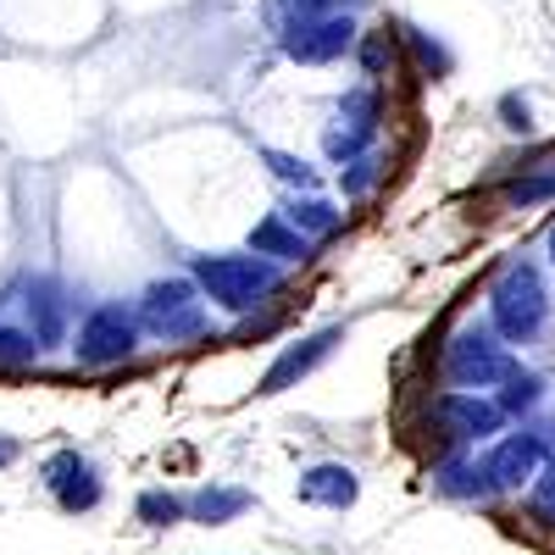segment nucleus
<instances>
[{
	"instance_id": "5701e85b",
	"label": "nucleus",
	"mask_w": 555,
	"mask_h": 555,
	"mask_svg": "<svg viewBox=\"0 0 555 555\" xmlns=\"http://www.w3.org/2000/svg\"><path fill=\"white\" fill-rule=\"evenodd\" d=\"M405 44L416 51V73H423V78H444V73L455 67V56L444 51V44L428 39V28H405Z\"/></svg>"
},
{
	"instance_id": "20e7f679",
	"label": "nucleus",
	"mask_w": 555,
	"mask_h": 555,
	"mask_svg": "<svg viewBox=\"0 0 555 555\" xmlns=\"http://www.w3.org/2000/svg\"><path fill=\"white\" fill-rule=\"evenodd\" d=\"M139 334H145V322H139L133 306L101 300L95 311L78 322V334H73V361L83 366V373H106V366H122V361H133Z\"/></svg>"
},
{
	"instance_id": "0eeeda50",
	"label": "nucleus",
	"mask_w": 555,
	"mask_h": 555,
	"mask_svg": "<svg viewBox=\"0 0 555 555\" xmlns=\"http://www.w3.org/2000/svg\"><path fill=\"white\" fill-rule=\"evenodd\" d=\"M278 44H284V56L300 62V67H322V62H339L350 56L361 44V28L350 12H322L311 23H295L289 34H278Z\"/></svg>"
},
{
	"instance_id": "bb28decb",
	"label": "nucleus",
	"mask_w": 555,
	"mask_h": 555,
	"mask_svg": "<svg viewBox=\"0 0 555 555\" xmlns=\"http://www.w3.org/2000/svg\"><path fill=\"white\" fill-rule=\"evenodd\" d=\"M23 455V444L12 439V434H0V467H12V461Z\"/></svg>"
},
{
	"instance_id": "393cba45",
	"label": "nucleus",
	"mask_w": 555,
	"mask_h": 555,
	"mask_svg": "<svg viewBox=\"0 0 555 555\" xmlns=\"http://www.w3.org/2000/svg\"><path fill=\"white\" fill-rule=\"evenodd\" d=\"M500 122H505V133H533V106H528V95H500Z\"/></svg>"
},
{
	"instance_id": "1a4fd4ad",
	"label": "nucleus",
	"mask_w": 555,
	"mask_h": 555,
	"mask_svg": "<svg viewBox=\"0 0 555 555\" xmlns=\"http://www.w3.org/2000/svg\"><path fill=\"white\" fill-rule=\"evenodd\" d=\"M39 483L44 494H51L62 512H95V505L106 500V483L95 473V461L78 455V450H56V455H44V467H39Z\"/></svg>"
},
{
	"instance_id": "9d476101",
	"label": "nucleus",
	"mask_w": 555,
	"mask_h": 555,
	"mask_svg": "<svg viewBox=\"0 0 555 555\" xmlns=\"http://www.w3.org/2000/svg\"><path fill=\"white\" fill-rule=\"evenodd\" d=\"M7 306L23 311V328L39 345H62V334H67V289L56 284V278H44V272L17 278V289L7 295Z\"/></svg>"
},
{
	"instance_id": "f03ea898",
	"label": "nucleus",
	"mask_w": 555,
	"mask_h": 555,
	"mask_svg": "<svg viewBox=\"0 0 555 555\" xmlns=\"http://www.w3.org/2000/svg\"><path fill=\"white\" fill-rule=\"evenodd\" d=\"M489 322L505 345H533L550 322V289H544V272L522 256H512L494 284H489Z\"/></svg>"
},
{
	"instance_id": "a211bd4d",
	"label": "nucleus",
	"mask_w": 555,
	"mask_h": 555,
	"mask_svg": "<svg viewBox=\"0 0 555 555\" xmlns=\"http://www.w3.org/2000/svg\"><path fill=\"white\" fill-rule=\"evenodd\" d=\"M494 400H500V411L512 416V423H522V416H533L539 405H544V378L533 373V366H512V373H505V384L494 389Z\"/></svg>"
},
{
	"instance_id": "a878e982",
	"label": "nucleus",
	"mask_w": 555,
	"mask_h": 555,
	"mask_svg": "<svg viewBox=\"0 0 555 555\" xmlns=\"http://www.w3.org/2000/svg\"><path fill=\"white\" fill-rule=\"evenodd\" d=\"M361 67H366V78H384V73L395 67V51H389V39H384V34L361 39Z\"/></svg>"
},
{
	"instance_id": "423d86ee",
	"label": "nucleus",
	"mask_w": 555,
	"mask_h": 555,
	"mask_svg": "<svg viewBox=\"0 0 555 555\" xmlns=\"http://www.w3.org/2000/svg\"><path fill=\"white\" fill-rule=\"evenodd\" d=\"M428 416H434L439 434H444V450L494 444V439L505 434V423H512V416L500 411V400H494V395H478V389H444V395L428 405Z\"/></svg>"
},
{
	"instance_id": "f3484780",
	"label": "nucleus",
	"mask_w": 555,
	"mask_h": 555,
	"mask_svg": "<svg viewBox=\"0 0 555 555\" xmlns=\"http://www.w3.org/2000/svg\"><path fill=\"white\" fill-rule=\"evenodd\" d=\"M378 122H384V95H378V83H361V89H350V95L339 101V122L334 128L356 133L361 145H373Z\"/></svg>"
},
{
	"instance_id": "f8f14e48",
	"label": "nucleus",
	"mask_w": 555,
	"mask_h": 555,
	"mask_svg": "<svg viewBox=\"0 0 555 555\" xmlns=\"http://www.w3.org/2000/svg\"><path fill=\"white\" fill-rule=\"evenodd\" d=\"M295 494L306 505H322V512H350V505L361 500V478H356V467H345V461H317V467L300 473Z\"/></svg>"
},
{
	"instance_id": "4be33fe9",
	"label": "nucleus",
	"mask_w": 555,
	"mask_h": 555,
	"mask_svg": "<svg viewBox=\"0 0 555 555\" xmlns=\"http://www.w3.org/2000/svg\"><path fill=\"white\" fill-rule=\"evenodd\" d=\"M378 178H384V162H378L373 151H361L356 162L339 167V190H345L350 201H361V195H373V190H378Z\"/></svg>"
},
{
	"instance_id": "9b49d317",
	"label": "nucleus",
	"mask_w": 555,
	"mask_h": 555,
	"mask_svg": "<svg viewBox=\"0 0 555 555\" xmlns=\"http://www.w3.org/2000/svg\"><path fill=\"white\" fill-rule=\"evenodd\" d=\"M339 345H345V322H328V328H317V334L284 345V350H278V361L261 373V395H284V389H295V384L311 378Z\"/></svg>"
},
{
	"instance_id": "412c9836",
	"label": "nucleus",
	"mask_w": 555,
	"mask_h": 555,
	"mask_svg": "<svg viewBox=\"0 0 555 555\" xmlns=\"http://www.w3.org/2000/svg\"><path fill=\"white\" fill-rule=\"evenodd\" d=\"M39 350L44 345L23 328V322H7V311H0V366H34Z\"/></svg>"
},
{
	"instance_id": "2eb2a0df",
	"label": "nucleus",
	"mask_w": 555,
	"mask_h": 555,
	"mask_svg": "<svg viewBox=\"0 0 555 555\" xmlns=\"http://www.w3.org/2000/svg\"><path fill=\"white\" fill-rule=\"evenodd\" d=\"M245 512H250V489H234V483H201L190 494V522H206V528L234 522Z\"/></svg>"
},
{
	"instance_id": "ddd939ff",
	"label": "nucleus",
	"mask_w": 555,
	"mask_h": 555,
	"mask_svg": "<svg viewBox=\"0 0 555 555\" xmlns=\"http://www.w3.org/2000/svg\"><path fill=\"white\" fill-rule=\"evenodd\" d=\"M434 494L444 500H494V483L483 473V455H467V450H444L428 473Z\"/></svg>"
},
{
	"instance_id": "4468645a",
	"label": "nucleus",
	"mask_w": 555,
	"mask_h": 555,
	"mask_svg": "<svg viewBox=\"0 0 555 555\" xmlns=\"http://www.w3.org/2000/svg\"><path fill=\"white\" fill-rule=\"evenodd\" d=\"M250 250L278 261V267H295V261H311V240L300 234V228L284 217V211H267L256 228H250Z\"/></svg>"
},
{
	"instance_id": "dca6fc26",
	"label": "nucleus",
	"mask_w": 555,
	"mask_h": 555,
	"mask_svg": "<svg viewBox=\"0 0 555 555\" xmlns=\"http://www.w3.org/2000/svg\"><path fill=\"white\" fill-rule=\"evenodd\" d=\"M278 211H284V217H289V222L300 228V234H306L311 245L334 240L339 228H345V211H339L334 201H322V195H295V201H284Z\"/></svg>"
},
{
	"instance_id": "cd10ccee",
	"label": "nucleus",
	"mask_w": 555,
	"mask_h": 555,
	"mask_svg": "<svg viewBox=\"0 0 555 555\" xmlns=\"http://www.w3.org/2000/svg\"><path fill=\"white\" fill-rule=\"evenodd\" d=\"M544 250H550V267H555V222H550V234H544Z\"/></svg>"
},
{
	"instance_id": "7ed1b4c3",
	"label": "nucleus",
	"mask_w": 555,
	"mask_h": 555,
	"mask_svg": "<svg viewBox=\"0 0 555 555\" xmlns=\"http://www.w3.org/2000/svg\"><path fill=\"white\" fill-rule=\"evenodd\" d=\"M512 366H517V356L494 334V322H461V328L444 339V350H439V378L450 389H478V395L500 389Z\"/></svg>"
},
{
	"instance_id": "39448f33",
	"label": "nucleus",
	"mask_w": 555,
	"mask_h": 555,
	"mask_svg": "<svg viewBox=\"0 0 555 555\" xmlns=\"http://www.w3.org/2000/svg\"><path fill=\"white\" fill-rule=\"evenodd\" d=\"M206 289L195 278H156V284L139 295V322L145 334H156L162 345H190L206 339Z\"/></svg>"
},
{
	"instance_id": "aec40b11",
	"label": "nucleus",
	"mask_w": 555,
	"mask_h": 555,
	"mask_svg": "<svg viewBox=\"0 0 555 555\" xmlns=\"http://www.w3.org/2000/svg\"><path fill=\"white\" fill-rule=\"evenodd\" d=\"M133 517L145 522V528H172V522L190 517V500L172 494V489H145V494L133 500Z\"/></svg>"
},
{
	"instance_id": "6e6552de",
	"label": "nucleus",
	"mask_w": 555,
	"mask_h": 555,
	"mask_svg": "<svg viewBox=\"0 0 555 555\" xmlns=\"http://www.w3.org/2000/svg\"><path fill=\"white\" fill-rule=\"evenodd\" d=\"M544 439L539 428H517V434H500L489 450H483V473L494 483V494H528L533 478L544 473Z\"/></svg>"
},
{
	"instance_id": "6ab92c4d",
	"label": "nucleus",
	"mask_w": 555,
	"mask_h": 555,
	"mask_svg": "<svg viewBox=\"0 0 555 555\" xmlns=\"http://www.w3.org/2000/svg\"><path fill=\"white\" fill-rule=\"evenodd\" d=\"M500 195H505V206H512V211H533V206L555 201V167H522Z\"/></svg>"
},
{
	"instance_id": "b1692460",
	"label": "nucleus",
	"mask_w": 555,
	"mask_h": 555,
	"mask_svg": "<svg viewBox=\"0 0 555 555\" xmlns=\"http://www.w3.org/2000/svg\"><path fill=\"white\" fill-rule=\"evenodd\" d=\"M261 162H267V172H272L278 183H289V190H300V195L317 190V167H306L300 156H289V151H261Z\"/></svg>"
},
{
	"instance_id": "f257e3e1",
	"label": "nucleus",
	"mask_w": 555,
	"mask_h": 555,
	"mask_svg": "<svg viewBox=\"0 0 555 555\" xmlns=\"http://www.w3.org/2000/svg\"><path fill=\"white\" fill-rule=\"evenodd\" d=\"M190 278L206 289L211 306L234 311V317H250L261 311L278 289H284V267L267 261V256H195L190 261Z\"/></svg>"
}]
</instances>
